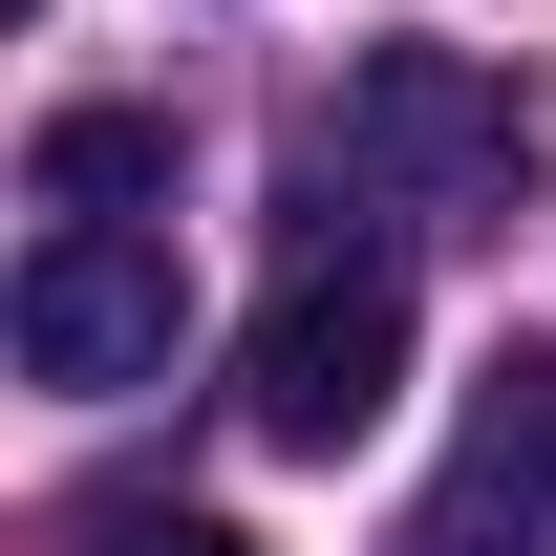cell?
I'll return each mask as SVG.
<instances>
[{
    "instance_id": "cell-4",
    "label": "cell",
    "mask_w": 556,
    "mask_h": 556,
    "mask_svg": "<svg viewBox=\"0 0 556 556\" xmlns=\"http://www.w3.org/2000/svg\"><path fill=\"white\" fill-rule=\"evenodd\" d=\"M386 556H556V343H492L471 450L428 471V514H407Z\"/></svg>"
},
{
    "instance_id": "cell-2",
    "label": "cell",
    "mask_w": 556,
    "mask_h": 556,
    "mask_svg": "<svg viewBox=\"0 0 556 556\" xmlns=\"http://www.w3.org/2000/svg\"><path fill=\"white\" fill-rule=\"evenodd\" d=\"M386 386H407V278L321 236V257L257 300V343H236V428L300 450V471H343L364 428H386Z\"/></svg>"
},
{
    "instance_id": "cell-3",
    "label": "cell",
    "mask_w": 556,
    "mask_h": 556,
    "mask_svg": "<svg viewBox=\"0 0 556 556\" xmlns=\"http://www.w3.org/2000/svg\"><path fill=\"white\" fill-rule=\"evenodd\" d=\"M22 386H65V407H108V386H172V343H193V278H172V236L150 214H65V236H22Z\"/></svg>"
},
{
    "instance_id": "cell-5",
    "label": "cell",
    "mask_w": 556,
    "mask_h": 556,
    "mask_svg": "<svg viewBox=\"0 0 556 556\" xmlns=\"http://www.w3.org/2000/svg\"><path fill=\"white\" fill-rule=\"evenodd\" d=\"M22 193H43V214H150V193H172V108H43Z\"/></svg>"
},
{
    "instance_id": "cell-6",
    "label": "cell",
    "mask_w": 556,
    "mask_h": 556,
    "mask_svg": "<svg viewBox=\"0 0 556 556\" xmlns=\"http://www.w3.org/2000/svg\"><path fill=\"white\" fill-rule=\"evenodd\" d=\"M65 556H257V535H236V514H214V492H65Z\"/></svg>"
},
{
    "instance_id": "cell-1",
    "label": "cell",
    "mask_w": 556,
    "mask_h": 556,
    "mask_svg": "<svg viewBox=\"0 0 556 556\" xmlns=\"http://www.w3.org/2000/svg\"><path fill=\"white\" fill-rule=\"evenodd\" d=\"M428 214V236H450V214H514L535 193V108H514V86L471 65V43H386V65L343 86V129H321V214Z\"/></svg>"
}]
</instances>
